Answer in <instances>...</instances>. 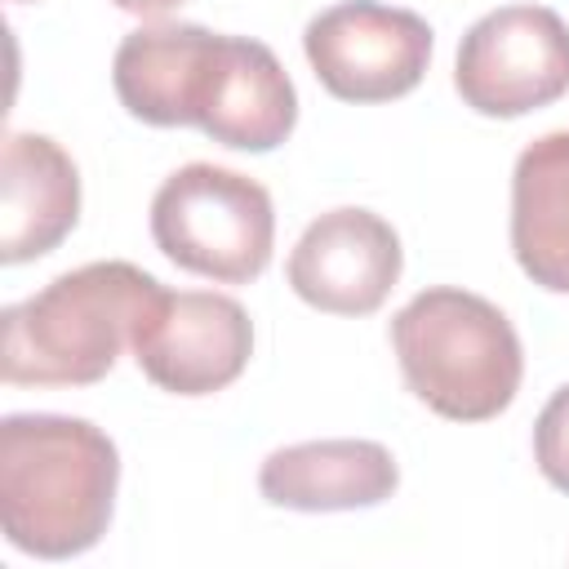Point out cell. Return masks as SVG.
I'll return each mask as SVG.
<instances>
[{"mask_svg":"<svg viewBox=\"0 0 569 569\" xmlns=\"http://www.w3.org/2000/svg\"><path fill=\"white\" fill-rule=\"evenodd\" d=\"M120 489V449L89 418L9 413L0 422V529L36 560L102 542Z\"/></svg>","mask_w":569,"mask_h":569,"instance_id":"cell-1","label":"cell"},{"mask_svg":"<svg viewBox=\"0 0 569 569\" xmlns=\"http://www.w3.org/2000/svg\"><path fill=\"white\" fill-rule=\"evenodd\" d=\"M400 467L378 440H302L262 458L258 489L284 511H365L396 493Z\"/></svg>","mask_w":569,"mask_h":569,"instance_id":"cell-12","label":"cell"},{"mask_svg":"<svg viewBox=\"0 0 569 569\" xmlns=\"http://www.w3.org/2000/svg\"><path fill=\"white\" fill-rule=\"evenodd\" d=\"M511 253L538 289L569 293V129L542 133L516 156Z\"/></svg>","mask_w":569,"mask_h":569,"instance_id":"cell-13","label":"cell"},{"mask_svg":"<svg viewBox=\"0 0 569 569\" xmlns=\"http://www.w3.org/2000/svg\"><path fill=\"white\" fill-rule=\"evenodd\" d=\"M13 4H27V0H13Z\"/></svg>","mask_w":569,"mask_h":569,"instance_id":"cell-16","label":"cell"},{"mask_svg":"<svg viewBox=\"0 0 569 569\" xmlns=\"http://www.w3.org/2000/svg\"><path fill=\"white\" fill-rule=\"evenodd\" d=\"M405 271L396 227L360 204H342L307 222L289 253V289L329 316H373Z\"/></svg>","mask_w":569,"mask_h":569,"instance_id":"cell-8","label":"cell"},{"mask_svg":"<svg viewBox=\"0 0 569 569\" xmlns=\"http://www.w3.org/2000/svg\"><path fill=\"white\" fill-rule=\"evenodd\" d=\"M80 222V169L44 133H9L0 151V262L53 253Z\"/></svg>","mask_w":569,"mask_h":569,"instance_id":"cell-11","label":"cell"},{"mask_svg":"<svg viewBox=\"0 0 569 569\" xmlns=\"http://www.w3.org/2000/svg\"><path fill=\"white\" fill-rule=\"evenodd\" d=\"M164 284L124 262H84L0 311V373L13 387L102 382Z\"/></svg>","mask_w":569,"mask_h":569,"instance_id":"cell-2","label":"cell"},{"mask_svg":"<svg viewBox=\"0 0 569 569\" xmlns=\"http://www.w3.org/2000/svg\"><path fill=\"white\" fill-rule=\"evenodd\" d=\"M405 387L449 422L498 418L525 378L520 333L502 307L471 289L436 284L391 316Z\"/></svg>","mask_w":569,"mask_h":569,"instance_id":"cell-3","label":"cell"},{"mask_svg":"<svg viewBox=\"0 0 569 569\" xmlns=\"http://www.w3.org/2000/svg\"><path fill=\"white\" fill-rule=\"evenodd\" d=\"M436 31L413 9L378 0H338L302 31L316 80L338 102H391L422 84Z\"/></svg>","mask_w":569,"mask_h":569,"instance_id":"cell-6","label":"cell"},{"mask_svg":"<svg viewBox=\"0 0 569 569\" xmlns=\"http://www.w3.org/2000/svg\"><path fill=\"white\" fill-rule=\"evenodd\" d=\"M298 124V89L280 58L253 36H222L196 107V129L231 151H276Z\"/></svg>","mask_w":569,"mask_h":569,"instance_id":"cell-9","label":"cell"},{"mask_svg":"<svg viewBox=\"0 0 569 569\" xmlns=\"http://www.w3.org/2000/svg\"><path fill=\"white\" fill-rule=\"evenodd\" d=\"M213 44L218 31L200 22H147L129 31L111 58L120 107L151 129H196Z\"/></svg>","mask_w":569,"mask_h":569,"instance_id":"cell-10","label":"cell"},{"mask_svg":"<svg viewBox=\"0 0 569 569\" xmlns=\"http://www.w3.org/2000/svg\"><path fill=\"white\" fill-rule=\"evenodd\" d=\"M533 462L551 489L569 493V382L551 391L533 422Z\"/></svg>","mask_w":569,"mask_h":569,"instance_id":"cell-14","label":"cell"},{"mask_svg":"<svg viewBox=\"0 0 569 569\" xmlns=\"http://www.w3.org/2000/svg\"><path fill=\"white\" fill-rule=\"evenodd\" d=\"M156 249L204 280L249 284L276 249V209L262 182L222 164H182L151 196Z\"/></svg>","mask_w":569,"mask_h":569,"instance_id":"cell-4","label":"cell"},{"mask_svg":"<svg viewBox=\"0 0 569 569\" xmlns=\"http://www.w3.org/2000/svg\"><path fill=\"white\" fill-rule=\"evenodd\" d=\"M458 98L489 120H516L569 93V27L547 4H502L467 27L453 62Z\"/></svg>","mask_w":569,"mask_h":569,"instance_id":"cell-5","label":"cell"},{"mask_svg":"<svg viewBox=\"0 0 569 569\" xmlns=\"http://www.w3.org/2000/svg\"><path fill=\"white\" fill-rule=\"evenodd\" d=\"M120 13H133V18H164V13H173L178 4H187V0H111Z\"/></svg>","mask_w":569,"mask_h":569,"instance_id":"cell-15","label":"cell"},{"mask_svg":"<svg viewBox=\"0 0 569 569\" xmlns=\"http://www.w3.org/2000/svg\"><path fill=\"white\" fill-rule=\"evenodd\" d=\"M129 351L160 391L213 396L249 369L253 320L231 293L160 289L138 320Z\"/></svg>","mask_w":569,"mask_h":569,"instance_id":"cell-7","label":"cell"}]
</instances>
